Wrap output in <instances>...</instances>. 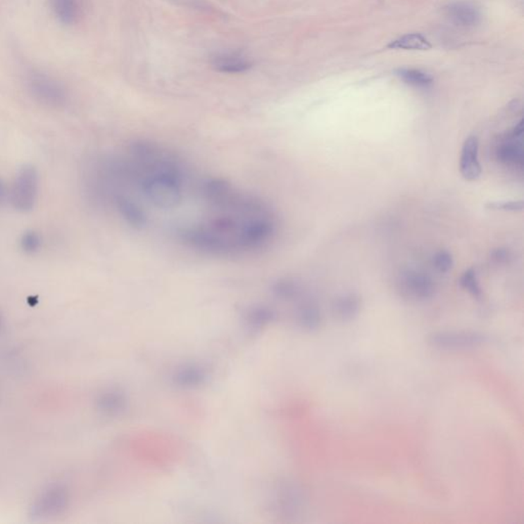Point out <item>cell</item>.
I'll use <instances>...</instances> for the list:
<instances>
[{"instance_id":"6da1fadb","label":"cell","mask_w":524,"mask_h":524,"mask_svg":"<svg viewBox=\"0 0 524 524\" xmlns=\"http://www.w3.org/2000/svg\"><path fill=\"white\" fill-rule=\"evenodd\" d=\"M26 88L37 103L53 109L64 108L69 101L65 85L42 71H31L26 77Z\"/></svg>"},{"instance_id":"7a4b0ae2","label":"cell","mask_w":524,"mask_h":524,"mask_svg":"<svg viewBox=\"0 0 524 524\" xmlns=\"http://www.w3.org/2000/svg\"><path fill=\"white\" fill-rule=\"evenodd\" d=\"M39 195V173L33 165L26 164L18 171L10 194L11 206L22 213L32 211Z\"/></svg>"},{"instance_id":"3957f363","label":"cell","mask_w":524,"mask_h":524,"mask_svg":"<svg viewBox=\"0 0 524 524\" xmlns=\"http://www.w3.org/2000/svg\"><path fill=\"white\" fill-rule=\"evenodd\" d=\"M489 338L485 334L473 331H437L429 334L427 342L440 350H462L482 347Z\"/></svg>"},{"instance_id":"277c9868","label":"cell","mask_w":524,"mask_h":524,"mask_svg":"<svg viewBox=\"0 0 524 524\" xmlns=\"http://www.w3.org/2000/svg\"><path fill=\"white\" fill-rule=\"evenodd\" d=\"M399 289L406 297L415 300H427L435 295V287L426 273L417 270H406L401 273Z\"/></svg>"},{"instance_id":"5b68a950","label":"cell","mask_w":524,"mask_h":524,"mask_svg":"<svg viewBox=\"0 0 524 524\" xmlns=\"http://www.w3.org/2000/svg\"><path fill=\"white\" fill-rule=\"evenodd\" d=\"M523 121L521 120L512 130L507 141L502 142L497 151L498 159L505 165L523 167Z\"/></svg>"},{"instance_id":"8992f818","label":"cell","mask_w":524,"mask_h":524,"mask_svg":"<svg viewBox=\"0 0 524 524\" xmlns=\"http://www.w3.org/2000/svg\"><path fill=\"white\" fill-rule=\"evenodd\" d=\"M460 171L467 180H475L481 175V165L478 158V137H469L463 144L460 158Z\"/></svg>"},{"instance_id":"52a82bcc","label":"cell","mask_w":524,"mask_h":524,"mask_svg":"<svg viewBox=\"0 0 524 524\" xmlns=\"http://www.w3.org/2000/svg\"><path fill=\"white\" fill-rule=\"evenodd\" d=\"M444 13L451 22L465 28L476 26L481 19L480 10L469 2H451L444 8Z\"/></svg>"},{"instance_id":"ba28073f","label":"cell","mask_w":524,"mask_h":524,"mask_svg":"<svg viewBox=\"0 0 524 524\" xmlns=\"http://www.w3.org/2000/svg\"><path fill=\"white\" fill-rule=\"evenodd\" d=\"M211 65L221 73H244L251 69L253 63L247 56L238 53L219 54L213 56Z\"/></svg>"},{"instance_id":"9c48e42d","label":"cell","mask_w":524,"mask_h":524,"mask_svg":"<svg viewBox=\"0 0 524 524\" xmlns=\"http://www.w3.org/2000/svg\"><path fill=\"white\" fill-rule=\"evenodd\" d=\"M54 15L61 24L72 26L81 17L80 0H51Z\"/></svg>"},{"instance_id":"30bf717a","label":"cell","mask_w":524,"mask_h":524,"mask_svg":"<svg viewBox=\"0 0 524 524\" xmlns=\"http://www.w3.org/2000/svg\"><path fill=\"white\" fill-rule=\"evenodd\" d=\"M333 315L341 322H350L358 317L361 311L360 297L356 294L339 296L332 306Z\"/></svg>"},{"instance_id":"8fae6325","label":"cell","mask_w":524,"mask_h":524,"mask_svg":"<svg viewBox=\"0 0 524 524\" xmlns=\"http://www.w3.org/2000/svg\"><path fill=\"white\" fill-rule=\"evenodd\" d=\"M386 47L404 51H429L432 49V44L422 34L410 33L392 40Z\"/></svg>"},{"instance_id":"7c38bea8","label":"cell","mask_w":524,"mask_h":524,"mask_svg":"<svg viewBox=\"0 0 524 524\" xmlns=\"http://www.w3.org/2000/svg\"><path fill=\"white\" fill-rule=\"evenodd\" d=\"M397 75L406 85L412 87L427 88L431 87L433 78L428 73L417 69H399Z\"/></svg>"},{"instance_id":"4fadbf2b","label":"cell","mask_w":524,"mask_h":524,"mask_svg":"<svg viewBox=\"0 0 524 524\" xmlns=\"http://www.w3.org/2000/svg\"><path fill=\"white\" fill-rule=\"evenodd\" d=\"M19 244L20 248L25 254L35 255L42 250L44 241L39 232L34 230H28L23 232Z\"/></svg>"},{"instance_id":"5bb4252c","label":"cell","mask_w":524,"mask_h":524,"mask_svg":"<svg viewBox=\"0 0 524 524\" xmlns=\"http://www.w3.org/2000/svg\"><path fill=\"white\" fill-rule=\"evenodd\" d=\"M460 285L463 289L468 291L470 294L473 296V297L480 299L481 296H482V291H481L480 282H478L475 270L470 268V270L463 273L460 279Z\"/></svg>"},{"instance_id":"9a60e30c","label":"cell","mask_w":524,"mask_h":524,"mask_svg":"<svg viewBox=\"0 0 524 524\" xmlns=\"http://www.w3.org/2000/svg\"><path fill=\"white\" fill-rule=\"evenodd\" d=\"M301 320L309 329H316L322 322V315L318 306L309 304L301 311Z\"/></svg>"},{"instance_id":"2e32d148","label":"cell","mask_w":524,"mask_h":524,"mask_svg":"<svg viewBox=\"0 0 524 524\" xmlns=\"http://www.w3.org/2000/svg\"><path fill=\"white\" fill-rule=\"evenodd\" d=\"M433 264L440 273H448L453 268V257L448 251L442 250L433 257Z\"/></svg>"},{"instance_id":"e0dca14e","label":"cell","mask_w":524,"mask_h":524,"mask_svg":"<svg viewBox=\"0 0 524 524\" xmlns=\"http://www.w3.org/2000/svg\"><path fill=\"white\" fill-rule=\"evenodd\" d=\"M487 207L494 211L518 212L523 211V201H506V202L489 203Z\"/></svg>"},{"instance_id":"ac0fdd59","label":"cell","mask_w":524,"mask_h":524,"mask_svg":"<svg viewBox=\"0 0 524 524\" xmlns=\"http://www.w3.org/2000/svg\"><path fill=\"white\" fill-rule=\"evenodd\" d=\"M492 257L499 262L507 261L509 258V253L505 249H498L492 253Z\"/></svg>"},{"instance_id":"d6986e66","label":"cell","mask_w":524,"mask_h":524,"mask_svg":"<svg viewBox=\"0 0 524 524\" xmlns=\"http://www.w3.org/2000/svg\"><path fill=\"white\" fill-rule=\"evenodd\" d=\"M6 189L4 186V182L0 178V204L6 200Z\"/></svg>"}]
</instances>
